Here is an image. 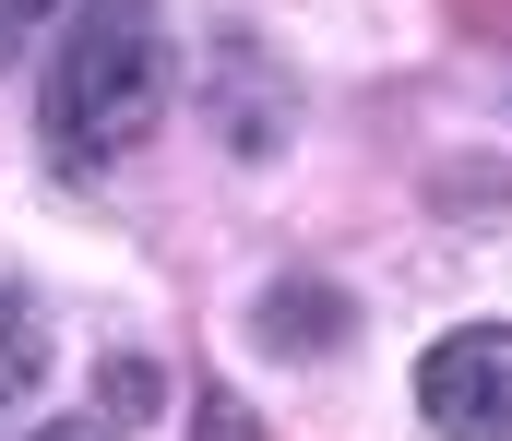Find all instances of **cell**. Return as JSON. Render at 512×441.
<instances>
[{
  "label": "cell",
  "instance_id": "6",
  "mask_svg": "<svg viewBox=\"0 0 512 441\" xmlns=\"http://www.w3.org/2000/svg\"><path fill=\"white\" fill-rule=\"evenodd\" d=\"M203 441H251V430H239V406H203Z\"/></svg>",
  "mask_w": 512,
  "mask_h": 441
},
{
  "label": "cell",
  "instance_id": "2",
  "mask_svg": "<svg viewBox=\"0 0 512 441\" xmlns=\"http://www.w3.org/2000/svg\"><path fill=\"white\" fill-rule=\"evenodd\" d=\"M417 418L441 441H512V322H465L417 358Z\"/></svg>",
  "mask_w": 512,
  "mask_h": 441
},
{
  "label": "cell",
  "instance_id": "3",
  "mask_svg": "<svg viewBox=\"0 0 512 441\" xmlns=\"http://www.w3.org/2000/svg\"><path fill=\"white\" fill-rule=\"evenodd\" d=\"M262 346H274V358L346 346V298H334V287H262Z\"/></svg>",
  "mask_w": 512,
  "mask_h": 441
},
{
  "label": "cell",
  "instance_id": "7",
  "mask_svg": "<svg viewBox=\"0 0 512 441\" xmlns=\"http://www.w3.org/2000/svg\"><path fill=\"white\" fill-rule=\"evenodd\" d=\"M36 441H108V430H96V418H48Z\"/></svg>",
  "mask_w": 512,
  "mask_h": 441
},
{
  "label": "cell",
  "instance_id": "4",
  "mask_svg": "<svg viewBox=\"0 0 512 441\" xmlns=\"http://www.w3.org/2000/svg\"><path fill=\"white\" fill-rule=\"evenodd\" d=\"M24 382H36V310L0 287V394H24Z\"/></svg>",
  "mask_w": 512,
  "mask_h": 441
},
{
  "label": "cell",
  "instance_id": "1",
  "mask_svg": "<svg viewBox=\"0 0 512 441\" xmlns=\"http://www.w3.org/2000/svg\"><path fill=\"white\" fill-rule=\"evenodd\" d=\"M167 84H179V60H167V24H155L143 0L72 12L60 48H48V155H60V167L131 155L167 120Z\"/></svg>",
  "mask_w": 512,
  "mask_h": 441
},
{
  "label": "cell",
  "instance_id": "8",
  "mask_svg": "<svg viewBox=\"0 0 512 441\" xmlns=\"http://www.w3.org/2000/svg\"><path fill=\"white\" fill-rule=\"evenodd\" d=\"M24 12H36V0H0V48H12V24H24Z\"/></svg>",
  "mask_w": 512,
  "mask_h": 441
},
{
  "label": "cell",
  "instance_id": "5",
  "mask_svg": "<svg viewBox=\"0 0 512 441\" xmlns=\"http://www.w3.org/2000/svg\"><path fill=\"white\" fill-rule=\"evenodd\" d=\"M108 406H120V418H155V370H143V358L108 370Z\"/></svg>",
  "mask_w": 512,
  "mask_h": 441
}]
</instances>
